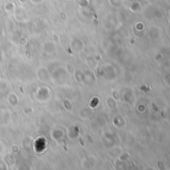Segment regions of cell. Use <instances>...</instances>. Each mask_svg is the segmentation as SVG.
<instances>
[{"mask_svg":"<svg viewBox=\"0 0 170 170\" xmlns=\"http://www.w3.org/2000/svg\"><path fill=\"white\" fill-rule=\"evenodd\" d=\"M155 16L157 18H162L163 17V13L159 10V9H157V10H155Z\"/></svg>","mask_w":170,"mask_h":170,"instance_id":"cell-1","label":"cell"}]
</instances>
